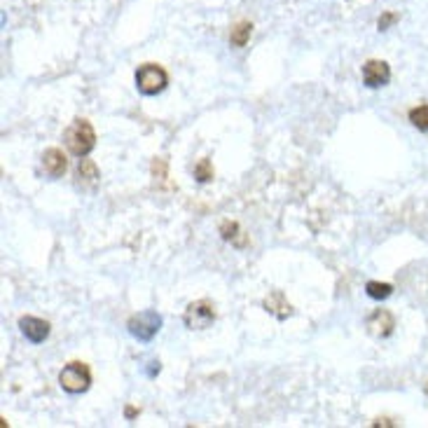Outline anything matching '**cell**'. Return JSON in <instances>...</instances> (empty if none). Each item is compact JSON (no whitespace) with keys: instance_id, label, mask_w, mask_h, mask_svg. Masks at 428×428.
Listing matches in <instances>:
<instances>
[{"instance_id":"cell-1","label":"cell","mask_w":428,"mask_h":428,"mask_svg":"<svg viewBox=\"0 0 428 428\" xmlns=\"http://www.w3.org/2000/svg\"><path fill=\"white\" fill-rule=\"evenodd\" d=\"M63 141H66V148L70 150V155L75 157H87L91 150L96 148V131L87 119L77 117L70 122V127L63 131Z\"/></svg>"},{"instance_id":"cell-2","label":"cell","mask_w":428,"mask_h":428,"mask_svg":"<svg viewBox=\"0 0 428 428\" xmlns=\"http://www.w3.org/2000/svg\"><path fill=\"white\" fill-rule=\"evenodd\" d=\"M59 384L66 394H84L89 387H91V370L87 363H80V361H73L68 363L66 368L61 370L59 375Z\"/></svg>"},{"instance_id":"cell-3","label":"cell","mask_w":428,"mask_h":428,"mask_svg":"<svg viewBox=\"0 0 428 428\" xmlns=\"http://www.w3.org/2000/svg\"><path fill=\"white\" fill-rule=\"evenodd\" d=\"M169 84V75L167 70L157 63H143V66L136 70V87L143 96H155L160 91L167 89Z\"/></svg>"},{"instance_id":"cell-4","label":"cell","mask_w":428,"mask_h":428,"mask_svg":"<svg viewBox=\"0 0 428 428\" xmlns=\"http://www.w3.org/2000/svg\"><path fill=\"white\" fill-rule=\"evenodd\" d=\"M127 330L134 339L138 342H153L155 335L162 330V316L153 309L134 313V316L127 320Z\"/></svg>"},{"instance_id":"cell-5","label":"cell","mask_w":428,"mask_h":428,"mask_svg":"<svg viewBox=\"0 0 428 428\" xmlns=\"http://www.w3.org/2000/svg\"><path fill=\"white\" fill-rule=\"evenodd\" d=\"M183 323L188 330H209L216 323V306L209 299H197L190 302L183 313Z\"/></svg>"},{"instance_id":"cell-6","label":"cell","mask_w":428,"mask_h":428,"mask_svg":"<svg viewBox=\"0 0 428 428\" xmlns=\"http://www.w3.org/2000/svg\"><path fill=\"white\" fill-rule=\"evenodd\" d=\"M19 330L31 344H42V342L49 337V332H52V325H49L45 318H38V316H21Z\"/></svg>"},{"instance_id":"cell-7","label":"cell","mask_w":428,"mask_h":428,"mask_svg":"<svg viewBox=\"0 0 428 428\" xmlns=\"http://www.w3.org/2000/svg\"><path fill=\"white\" fill-rule=\"evenodd\" d=\"M389 80H391V66L387 61H380V59L365 61V66H363V82H365V87L380 89L384 84H389Z\"/></svg>"},{"instance_id":"cell-8","label":"cell","mask_w":428,"mask_h":428,"mask_svg":"<svg viewBox=\"0 0 428 428\" xmlns=\"http://www.w3.org/2000/svg\"><path fill=\"white\" fill-rule=\"evenodd\" d=\"M368 328H370V332H372L375 337L387 339L396 330V318H394V313L387 311V309H377L372 316L368 318Z\"/></svg>"},{"instance_id":"cell-9","label":"cell","mask_w":428,"mask_h":428,"mask_svg":"<svg viewBox=\"0 0 428 428\" xmlns=\"http://www.w3.org/2000/svg\"><path fill=\"white\" fill-rule=\"evenodd\" d=\"M42 169H45V174L49 178H61L63 174H66V169H68L66 155H63L59 148L45 150V155H42Z\"/></svg>"},{"instance_id":"cell-10","label":"cell","mask_w":428,"mask_h":428,"mask_svg":"<svg viewBox=\"0 0 428 428\" xmlns=\"http://www.w3.org/2000/svg\"><path fill=\"white\" fill-rule=\"evenodd\" d=\"M98 181H101V174H98V167L87 157H82L80 164H77V185L82 190H96Z\"/></svg>"},{"instance_id":"cell-11","label":"cell","mask_w":428,"mask_h":428,"mask_svg":"<svg viewBox=\"0 0 428 428\" xmlns=\"http://www.w3.org/2000/svg\"><path fill=\"white\" fill-rule=\"evenodd\" d=\"M262 306H265V311L274 313V316L279 318V320H285L292 313V306H290L288 299H285V295H283L281 290L269 292V295L262 299Z\"/></svg>"},{"instance_id":"cell-12","label":"cell","mask_w":428,"mask_h":428,"mask_svg":"<svg viewBox=\"0 0 428 428\" xmlns=\"http://www.w3.org/2000/svg\"><path fill=\"white\" fill-rule=\"evenodd\" d=\"M220 234H223L225 241H230L237 248H244L246 246V237L244 232H241L239 223H232V220H225V223H220Z\"/></svg>"},{"instance_id":"cell-13","label":"cell","mask_w":428,"mask_h":428,"mask_svg":"<svg viewBox=\"0 0 428 428\" xmlns=\"http://www.w3.org/2000/svg\"><path fill=\"white\" fill-rule=\"evenodd\" d=\"M251 33H253L251 21H239V24H234L232 31H230L232 47H246V42L251 40Z\"/></svg>"},{"instance_id":"cell-14","label":"cell","mask_w":428,"mask_h":428,"mask_svg":"<svg viewBox=\"0 0 428 428\" xmlns=\"http://www.w3.org/2000/svg\"><path fill=\"white\" fill-rule=\"evenodd\" d=\"M365 292L372 299H387L394 295V285L391 283H380V281H368L365 283Z\"/></svg>"},{"instance_id":"cell-15","label":"cell","mask_w":428,"mask_h":428,"mask_svg":"<svg viewBox=\"0 0 428 428\" xmlns=\"http://www.w3.org/2000/svg\"><path fill=\"white\" fill-rule=\"evenodd\" d=\"M408 117L419 131H428V105H417V108H412L408 112Z\"/></svg>"},{"instance_id":"cell-16","label":"cell","mask_w":428,"mask_h":428,"mask_svg":"<svg viewBox=\"0 0 428 428\" xmlns=\"http://www.w3.org/2000/svg\"><path fill=\"white\" fill-rule=\"evenodd\" d=\"M195 178L199 183H209L213 181V167L209 160H199L197 167H195Z\"/></svg>"},{"instance_id":"cell-17","label":"cell","mask_w":428,"mask_h":428,"mask_svg":"<svg viewBox=\"0 0 428 428\" xmlns=\"http://www.w3.org/2000/svg\"><path fill=\"white\" fill-rule=\"evenodd\" d=\"M398 21V14L396 12H384L382 17H380V21H377V28H380V31H389L391 26H394Z\"/></svg>"},{"instance_id":"cell-18","label":"cell","mask_w":428,"mask_h":428,"mask_svg":"<svg viewBox=\"0 0 428 428\" xmlns=\"http://www.w3.org/2000/svg\"><path fill=\"white\" fill-rule=\"evenodd\" d=\"M160 370H162V365H160V361H153V368H150V372H148V377H155V375H160Z\"/></svg>"},{"instance_id":"cell-19","label":"cell","mask_w":428,"mask_h":428,"mask_svg":"<svg viewBox=\"0 0 428 428\" xmlns=\"http://www.w3.org/2000/svg\"><path fill=\"white\" fill-rule=\"evenodd\" d=\"M124 415H127V419H134V417L138 415V410H136V408H127V410H124Z\"/></svg>"}]
</instances>
